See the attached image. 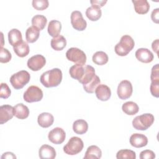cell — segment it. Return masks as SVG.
Returning <instances> with one entry per match:
<instances>
[{"label":"cell","mask_w":159,"mask_h":159,"mask_svg":"<svg viewBox=\"0 0 159 159\" xmlns=\"http://www.w3.org/2000/svg\"><path fill=\"white\" fill-rule=\"evenodd\" d=\"M62 77L61 70L55 68L43 73L40 77V81L42 84L46 88L57 87L61 83Z\"/></svg>","instance_id":"cell-1"},{"label":"cell","mask_w":159,"mask_h":159,"mask_svg":"<svg viewBox=\"0 0 159 159\" xmlns=\"http://www.w3.org/2000/svg\"><path fill=\"white\" fill-rule=\"evenodd\" d=\"M135 42L134 39L129 35L122 36L119 42L114 47V51L119 56H126L134 48Z\"/></svg>","instance_id":"cell-2"},{"label":"cell","mask_w":159,"mask_h":159,"mask_svg":"<svg viewBox=\"0 0 159 159\" xmlns=\"http://www.w3.org/2000/svg\"><path fill=\"white\" fill-rule=\"evenodd\" d=\"M154 116L150 113L143 114L136 116L132 120V126L139 130H147L153 123Z\"/></svg>","instance_id":"cell-3"},{"label":"cell","mask_w":159,"mask_h":159,"mask_svg":"<svg viewBox=\"0 0 159 159\" xmlns=\"http://www.w3.org/2000/svg\"><path fill=\"white\" fill-rule=\"evenodd\" d=\"M30 75L25 70L19 71L13 74L9 80V81L15 89H22L30 81Z\"/></svg>","instance_id":"cell-4"},{"label":"cell","mask_w":159,"mask_h":159,"mask_svg":"<svg viewBox=\"0 0 159 159\" xmlns=\"http://www.w3.org/2000/svg\"><path fill=\"white\" fill-rule=\"evenodd\" d=\"M84 143L81 139L78 137H72L63 147L64 152L69 155H75L81 152Z\"/></svg>","instance_id":"cell-5"},{"label":"cell","mask_w":159,"mask_h":159,"mask_svg":"<svg viewBox=\"0 0 159 159\" xmlns=\"http://www.w3.org/2000/svg\"><path fill=\"white\" fill-rule=\"evenodd\" d=\"M66 57L75 64L84 65L86 62V55L81 49L76 47H71L66 52Z\"/></svg>","instance_id":"cell-6"},{"label":"cell","mask_w":159,"mask_h":159,"mask_svg":"<svg viewBox=\"0 0 159 159\" xmlns=\"http://www.w3.org/2000/svg\"><path fill=\"white\" fill-rule=\"evenodd\" d=\"M42 90L37 86H30L24 92L23 98L25 101L27 102H39L43 98Z\"/></svg>","instance_id":"cell-7"},{"label":"cell","mask_w":159,"mask_h":159,"mask_svg":"<svg viewBox=\"0 0 159 159\" xmlns=\"http://www.w3.org/2000/svg\"><path fill=\"white\" fill-rule=\"evenodd\" d=\"M133 91V88L132 83L128 80L121 81L117 86V93L118 97L122 100L129 99Z\"/></svg>","instance_id":"cell-8"},{"label":"cell","mask_w":159,"mask_h":159,"mask_svg":"<svg viewBox=\"0 0 159 159\" xmlns=\"http://www.w3.org/2000/svg\"><path fill=\"white\" fill-rule=\"evenodd\" d=\"M71 24L73 27L78 31L84 30L87 27V22L84 19L82 13L79 11H74L71 12Z\"/></svg>","instance_id":"cell-9"},{"label":"cell","mask_w":159,"mask_h":159,"mask_svg":"<svg viewBox=\"0 0 159 159\" xmlns=\"http://www.w3.org/2000/svg\"><path fill=\"white\" fill-rule=\"evenodd\" d=\"M46 63L45 58L40 54L35 55L30 57L27 60L28 68L34 71H37L41 70Z\"/></svg>","instance_id":"cell-10"},{"label":"cell","mask_w":159,"mask_h":159,"mask_svg":"<svg viewBox=\"0 0 159 159\" xmlns=\"http://www.w3.org/2000/svg\"><path fill=\"white\" fill-rule=\"evenodd\" d=\"M48 138L54 144H61L65 140L66 133L62 128L55 127L49 132Z\"/></svg>","instance_id":"cell-11"},{"label":"cell","mask_w":159,"mask_h":159,"mask_svg":"<svg viewBox=\"0 0 159 159\" xmlns=\"http://www.w3.org/2000/svg\"><path fill=\"white\" fill-rule=\"evenodd\" d=\"M135 55L139 61L144 63H150L154 58L152 52L145 48H140L137 49L135 53Z\"/></svg>","instance_id":"cell-12"},{"label":"cell","mask_w":159,"mask_h":159,"mask_svg":"<svg viewBox=\"0 0 159 159\" xmlns=\"http://www.w3.org/2000/svg\"><path fill=\"white\" fill-rule=\"evenodd\" d=\"M95 94L99 100L106 101L111 96V91L108 86L104 84H99L95 89Z\"/></svg>","instance_id":"cell-13"},{"label":"cell","mask_w":159,"mask_h":159,"mask_svg":"<svg viewBox=\"0 0 159 159\" xmlns=\"http://www.w3.org/2000/svg\"><path fill=\"white\" fill-rule=\"evenodd\" d=\"M129 142L132 147L135 148H141L147 145L148 139L143 134L135 133L130 137Z\"/></svg>","instance_id":"cell-14"},{"label":"cell","mask_w":159,"mask_h":159,"mask_svg":"<svg viewBox=\"0 0 159 159\" xmlns=\"http://www.w3.org/2000/svg\"><path fill=\"white\" fill-rule=\"evenodd\" d=\"M14 116L13 107L9 104L2 105L0 107V124H3Z\"/></svg>","instance_id":"cell-15"},{"label":"cell","mask_w":159,"mask_h":159,"mask_svg":"<svg viewBox=\"0 0 159 159\" xmlns=\"http://www.w3.org/2000/svg\"><path fill=\"white\" fill-rule=\"evenodd\" d=\"M39 156L41 159H53L56 157V151L52 146L44 144L39 148Z\"/></svg>","instance_id":"cell-16"},{"label":"cell","mask_w":159,"mask_h":159,"mask_svg":"<svg viewBox=\"0 0 159 159\" xmlns=\"http://www.w3.org/2000/svg\"><path fill=\"white\" fill-rule=\"evenodd\" d=\"M37 122L40 127L43 128H48L53 124L54 117L53 115L49 112H42L39 115Z\"/></svg>","instance_id":"cell-17"},{"label":"cell","mask_w":159,"mask_h":159,"mask_svg":"<svg viewBox=\"0 0 159 159\" xmlns=\"http://www.w3.org/2000/svg\"><path fill=\"white\" fill-rule=\"evenodd\" d=\"M69 73L70 76L72 78L76 80L79 82H80L85 73V66L84 65H80L77 64L74 65L70 67Z\"/></svg>","instance_id":"cell-18"},{"label":"cell","mask_w":159,"mask_h":159,"mask_svg":"<svg viewBox=\"0 0 159 159\" xmlns=\"http://www.w3.org/2000/svg\"><path fill=\"white\" fill-rule=\"evenodd\" d=\"M14 116L19 119H25L29 115V109L22 103H19L13 107Z\"/></svg>","instance_id":"cell-19"},{"label":"cell","mask_w":159,"mask_h":159,"mask_svg":"<svg viewBox=\"0 0 159 159\" xmlns=\"http://www.w3.org/2000/svg\"><path fill=\"white\" fill-rule=\"evenodd\" d=\"M8 40L10 45L13 47L20 43L22 40V36L20 31L17 29H12L8 32Z\"/></svg>","instance_id":"cell-20"},{"label":"cell","mask_w":159,"mask_h":159,"mask_svg":"<svg viewBox=\"0 0 159 159\" xmlns=\"http://www.w3.org/2000/svg\"><path fill=\"white\" fill-rule=\"evenodd\" d=\"M135 11L139 14H147L150 9V4L147 0H132Z\"/></svg>","instance_id":"cell-21"},{"label":"cell","mask_w":159,"mask_h":159,"mask_svg":"<svg viewBox=\"0 0 159 159\" xmlns=\"http://www.w3.org/2000/svg\"><path fill=\"white\" fill-rule=\"evenodd\" d=\"M61 30V24L57 20H52L48 23L47 31L48 34L53 38L60 35Z\"/></svg>","instance_id":"cell-22"},{"label":"cell","mask_w":159,"mask_h":159,"mask_svg":"<svg viewBox=\"0 0 159 159\" xmlns=\"http://www.w3.org/2000/svg\"><path fill=\"white\" fill-rule=\"evenodd\" d=\"M88 129V124L84 119H78L75 120L73 124V131L79 135L85 134Z\"/></svg>","instance_id":"cell-23"},{"label":"cell","mask_w":159,"mask_h":159,"mask_svg":"<svg viewBox=\"0 0 159 159\" xmlns=\"http://www.w3.org/2000/svg\"><path fill=\"white\" fill-rule=\"evenodd\" d=\"M102 157L101 150L96 145H91L88 147L84 159H92V158H101Z\"/></svg>","instance_id":"cell-24"},{"label":"cell","mask_w":159,"mask_h":159,"mask_svg":"<svg viewBox=\"0 0 159 159\" xmlns=\"http://www.w3.org/2000/svg\"><path fill=\"white\" fill-rule=\"evenodd\" d=\"M102 15V11L98 7L91 6L87 8L86 11V17L91 21H97L99 20Z\"/></svg>","instance_id":"cell-25"},{"label":"cell","mask_w":159,"mask_h":159,"mask_svg":"<svg viewBox=\"0 0 159 159\" xmlns=\"http://www.w3.org/2000/svg\"><path fill=\"white\" fill-rule=\"evenodd\" d=\"M50 45L52 48L56 51L62 50L66 45V40L63 35H58L51 40Z\"/></svg>","instance_id":"cell-26"},{"label":"cell","mask_w":159,"mask_h":159,"mask_svg":"<svg viewBox=\"0 0 159 159\" xmlns=\"http://www.w3.org/2000/svg\"><path fill=\"white\" fill-rule=\"evenodd\" d=\"M40 35V30L37 28L31 26L29 27L25 32V39L28 43H34L37 40Z\"/></svg>","instance_id":"cell-27"},{"label":"cell","mask_w":159,"mask_h":159,"mask_svg":"<svg viewBox=\"0 0 159 159\" xmlns=\"http://www.w3.org/2000/svg\"><path fill=\"white\" fill-rule=\"evenodd\" d=\"M122 110L125 114L133 116L139 112V107L137 103L133 101H128L122 104Z\"/></svg>","instance_id":"cell-28"},{"label":"cell","mask_w":159,"mask_h":159,"mask_svg":"<svg viewBox=\"0 0 159 159\" xmlns=\"http://www.w3.org/2000/svg\"><path fill=\"white\" fill-rule=\"evenodd\" d=\"M15 53L19 57H25L29 53L30 50L28 43L26 42L22 41L20 43L13 47Z\"/></svg>","instance_id":"cell-29"},{"label":"cell","mask_w":159,"mask_h":159,"mask_svg":"<svg viewBox=\"0 0 159 159\" xmlns=\"http://www.w3.org/2000/svg\"><path fill=\"white\" fill-rule=\"evenodd\" d=\"M47 23V19L43 15H40V14L35 15L32 19V26L37 28L40 30H42L45 28Z\"/></svg>","instance_id":"cell-30"},{"label":"cell","mask_w":159,"mask_h":159,"mask_svg":"<svg viewBox=\"0 0 159 159\" xmlns=\"http://www.w3.org/2000/svg\"><path fill=\"white\" fill-rule=\"evenodd\" d=\"M85 73L82 78V80L80 81V83L83 84H87L89 83L94 78L96 74H95V70L94 68L91 66V65H85Z\"/></svg>","instance_id":"cell-31"},{"label":"cell","mask_w":159,"mask_h":159,"mask_svg":"<svg viewBox=\"0 0 159 159\" xmlns=\"http://www.w3.org/2000/svg\"><path fill=\"white\" fill-rule=\"evenodd\" d=\"M92 60L93 61L98 65H104L107 63L109 58L104 52L98 51L94 53Z\"/></svg>","instance_id":"cell-32"},{"label":"cell","mask_w":159,"mask_h":159,"mask_svg":"<svg viewBox=\"0 0 159 159\" xmlns=\"http://www.w3.org/2000/svg\"><path fill=\"white\" fill-rule=\"evenodd\" d=\"M101 80L98 75H95L94 78L87 84H83V88L86 92L88 93H93L95 91L97 86L100 84Z\"/></svg>","instance_id":"cell-33"},{"label":"cell","mask_w":159,"mask_h":159,"mask_svg":"<svg viewBox=\"0 0 159 159\" xmlns=\"http://www.w3.org/2000/svg\"><path fill=\"white\" fill-rule=\"evenodd\" d=\"M117 159H135L136 154L133 150L129 149H122L117 152L116 154Z\"/></svg>","instance_id":"cell-34"},{"label":"cell","mask_w":159,"mask_h":159,"mask_svg":"<svg viewBox=\"0 0 159 159\" xmlns=\"http://www.w3.org/2000/svg\"><path fill=\"white\" fill-rule=\"evenodd\" d=\"M49 5L48 0H33L32 6L38 11H43L46 9Z\"/></svg>","instance_id":"cell-35"},{"label":"cell","mask_w":159,"mask_h":159,"mask_svg":"<svg viewBox=\"0 0 159 159\" xmlns=\"http://www.w3.org/2000/svg\"><path fill=\"white\" fill-rule=\"evenodd\" d=\"M12 58L10 52L5 48H1L0 52V62L2 63H8Z\"/></svg>","instance_id":"cell-36"},{"label":"cell","mask_w":159,"mask_h":159,"mask_svg":"<svg viewBox=\"0 0 159 159\" xmlns=\"http://www.w3.org/2000/svg\"><path fill=\"white\" fill-rule=\"evenodd\" d=\"M11 94V91L7 84L5 83H1L0 88V98L3 99L8 98Z\"/></svg>","instance_id":"cell-37"},{"label":"cell","mask_w":159,"mask_h":159,"mask_svg":"<svg viewBox=\"0 0 159 159\" xmlns=\"http://www.w3.org/2000/svg\"><path fill=\"white\" fill-rule=\"evenodd\" d=\"M150 80L152 82H159V67L158 64L154 65L151 71Z\"/></svg>","instance_id":"cell-38"},{"label":"cell","mask_w":159,"mask_h":159,"mask_svg":"<svg viewBox=\"0 0 159 159\" xmlns=\"http://www.w3.org/2000/svg\"><path fill=\"white\" fill-rule=\"evenodd\" d=\"M155 158V153L150 150H145L140 152V159H153Z\"/></svg>","instance_id":"cell-39"},{"label":"cell","mask_w":159,"mask_h":159,"mask_svg":"<svg viewBox=\"0 0 159 159\" xmlns=\"http://www.w3.org/2000/svg\"><path fill=\"white\" fill-rule=\"evenodd\" d=\"M150 89L153 96L155 98L159 97V82H152Z\"/></svg>","instance_id":"cell-40"},{"label":"cell","mask_w":159,"mask_h":159,"mask_svg":"<svg viewBox=\"0 0 159 159\" xmlns=\"http://www.w3.org/2000/svg\"><path fill=\"white\" fill-rule=\"evenodd\" d=\"M159 9L156 8L153 9L151 13V19L152 21L156 24L159 22Z\"/></svg>","instance_id":"cell-41"},{"label":"cell","mask_w":159,"mask_h":159,"mask_svg":"<svg viewBox=\"0 0 159 159\" xmlns=\"http://www.w3.org/2000/svg\"><path fill=\"white\" fill-rule=\"evenodd\" d=\"M90 2L92 4V6H96V7L101 8V7H102L105 5V4L107 2V1H96V0H94V1H91Z\"/></svg>","instance_id":"cell-42"},{"label":"cell","mask_w":159,"mask_h":159,"mask_svg":"<svg viewBox=\"0 0 159 159\" xmlns=\"http://www.w3.org/2000/svg\"><path fill=\"white\" fill-rule=\"evenodd\" d=\"M1 158L2 159H3V158H16V157L13 153L7 152L3 153V155L1 157Z\"/></svg>","instance_id":"cell-43"},{"label":"cell","mask_w":159,"mask_h":159,"mask_svg":"<svg viewBox=\"0 0 159 159\" xmlns=\"http://www.w3.org/2000/svg\"><path fill=\"white\" fill-rule=\"evenodd\" d=\"M152 48L153 50L158 54V39H156L154 40L152 43Z\"/></svg>","instance_id":"cell-44"}]
</instances>
